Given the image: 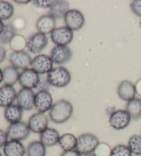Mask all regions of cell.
I'll list each match as a JSON object with an SVG mask.
<instances>
[{"mask_svg":"<svg viewBox=\"0 0 141 156\" xmlns=\"http://www.w3.org/2000/svg\"><path fill=\"white\" fill-rule=\"evenodd\" d=\"M73 111V105L70 101L61 99L53 104L50 110V119L56 124H63L72 117Z\"/></svg>","mask_w":141,"mask_h":156,"instance_id":"6da1fadb","label":"cell"},{"mask_svg":"<svg viewBox=\"0 0 141 156\" xmlns=\"http://www.w3.org/2000/svg\"><path fill=\"white\" fill-rule=\"evenodd\" d=\"M47 80L49 84L53 87L62 88L70 84L72 80V76L70 71L63 67L53 68L47 74Z\"/></svg>","mask_w":141,"mask_h":156,"instance_id":"7a4b0ae2","label":"cell"},{"mask_svg":"<svg viewBox=\"0 0 141 156\" xmlns=\"http://www.w3.org/2000/svg\"><path fill=\"white\" fill-rule=\"evenodd\" d=\"M100 143L97 137L92 133H86L77 138V144L76 151L82 155L94 153Z\"/></svg>","mask_w":141,"mask_h":156,"instance_id":"3957f363","label":"cell"},{"mask_svg":"<svg viewBox=\"0 0 141 156\" xmlns=\"http://www.w3.org/2000/svg\"><path fill=\"white\" fill-rule=\"evenodd\" d=\"M6 58L13 67L23 70L31 66L32 61L31 55L26 51L17 52L12 49L6 51Z\"/></svg>","mask_w":141,"mask_h":156,"instance_id":"277c9868","label":"cell"},{"mask_svg":"<svg viewBox=\"0 0 141 156\" xmlns=\"http://www.w3.org/2000/svg\"><path fill=\"white\" fill-rule=\"evenodd\" d=\"M6 132L9 139L21 142L28 138L31 131L28 127V123L20 121L10 124L7 128Z\"/></svg>","mask_w":141,"mask_h":156,"instance_id":"5b68a950","label":"cell"},{"mask_svg":"<svg viewBox=\"0 0 141 156\" xmlns=\"http://www.w3.org/2000/svg\"><path fill=\"white\" fill-rule=\"evenodd\" d=\"M132 118L125 109H118L110 115L109 124L114 129L123 130L128 127Z\"/></svg>","mask_w":141,"mask_h":156,"instance_id":"8992f818","label":"cell"},{"mask_svg":"<svg viewBox=\"0 0 141 156\" xmlns=\"http://www.w3.org/2000/svg\"><path fill=\"white\" fill-rule=\"evenodd\" d=\"M64 22L66 26L72 31H78L85 25V17L80 10L70 9L65 15Z\"/></svg>","mask_w":141,"mask_h":156,"instance_id":"52a82bcc","label":"cell"},{"mask_svg":"<svg viewBox=\"0 0 141 156\" xmlns=\"http://www.w3.org/2000/svg\"><path fill=\"white\" fill-rule=\"evenodd\" d=\"M53 105V99L52 95L48 91H38L35 94L34 106L38 113H45L50 112Z\"/></svg>","mask_w":141,"mask_h":156,"instance_id":"ba28073f","label":"cell"},{"mask_svg":"<svg viewBox=\"0 0 141 156\" xmlns=\"http://www.w3.org/2000/svg\"><path fill=\"white\" fill-rule=\"evenodd\" d=\"M50 38L56 45L67 46V45L71 44L72 41L74 33L72 30L67 26H61L56 28L50 34Z\"/></svg>","mask_w":141,"mask_h":156,"instance_id":"9c48e42d","label":"cell"},{"mask_svg":"<svg viewBox=\"0 0 141 156\" xmlns=\"http://www.w3.org/2000/svg\"><path fill=\"white\" fill-rule=\"evenodd\" d=\"M48 45V39L45 34L35 33L28 37L26 48L29 52L37 55L42 52Z\"/></svg>","mask_w":141,"mask_h":156,"instance_id":"30bf717a","label":"cell"},{"mask_svg":"<svg viewBox=\"0 0 141 156\" xmlns=\"http://www.w3.org/2000/svg\"><path fill=\"white\" fill-rule=\"evenodd\" d=\"M41 78L39 74L33 70L32 68H27L20 74L19 77V83L23 88L37 89L38 85L40 82Z\"/></svg>","mask_w":141,"mask_h":156,"instance_id":"8fae6325","label":"cell"},{"mask_svg":"<svg viewBox=\"0 0 141 156\" xmlns=\"http://www.w3.org/2000/svg\"><path fill=\"white\" fill-rule=\"evenodd\" d=\"M50 57L53 63L56 65H63L71 60L72 51L68 46L56 45L50 52Z\"/></svg>","mask_w":141,"mask_h":156,"instance_id":"7c38bea8","label":"cell"},{"mask_svg":"<svg viewBox=\"0 0 141 156\" xmlns=\"http://www.w3.org/2000/svg\"><path fill=\"white\" fill-rule=\"evenodd\" d=\"M53 64L49 56L42 54L32 59L31 66L39 74H48L53 69Z\"/></svg>","mask_w":141,"mask_h":156,"instance_id":"4fadbf2b","label":"cell"},{"mask_svg":"<svg viewBox=\"0 0 141 156\" xmlns=\"http://www.w3.org/2000/svg\"><path fill=\"white\" fill-rule=\"evenodd\" d=\"M49 119L45 114L35 113L30 117L28 125L30 129L34 133H42L48 128Z\"/></svg>","mask_w":141,"mask_h":156,"instance_id":"5bb4252c","label":"cell"},{"mask_svg":"<svg viewBox=\"0 0 141 156\" xmlns=\"http://www.w3.org/2000/svg\"><path fill=\"white\" fill-rule=\"evenodd\" d=\"M35 94L32 90L22 88L19 91L17 95V103L23 110L31 111L34 108Z\"/></svg>","mask_w":141,"mask_h":156,"instance_id":"9a60e30c","label":"cell"},{"mask_svg":"<svg viewBox=\"0 0 141 156\" xmlns=\"http://www.w3.org/2000/svg\"><path fill=\"white\" fill-rule=\"evenodd\" d=\"M36 28L38 33L45 35L51 34L56 29V20L50 15H43L37 20Z\"/></svg>","mask_w":141,"mask_h":156,"instance_id":"2e32d148","label":"cell"},{"mask_svg":"<svg viewBox=\"0 0 141 156\" xmlns=\"http://www.w3.org/2000/svg\"><path fill=\"white\" fill-rule=\"evenodd\" d=\"M17 94L13 86L4 85L0 87V107H6L13 105Z\"/></svg>","mask_w":141,"mask_h":156,"instance_id":"e0dca14e","label":"cell"},{"mask_svg":"<svg viewBox=\"0 0 141 156\" xmlns=\"http://www.w3.org/2000/svg\"><path fill=\"white\" fill-rule=\"evenodd\" d=\"M117 93L122 100L129 102L136 98L135 96L136 94V86L130 80H123L118 86Z\"/></svg>","mask_w":141,"mask_h":156,"instance_id":"ac0fdd59","label":"cell"},{"mask_svg":"<svg viewBox=\"0 0 141 156\" xmlns=\"http://www.w3.org/2000/svg\"><path fill=\"white\" fill-rule=\"evenodd\" d=\"M3 151L6 156H25L26 149L22 142L18 140H10L3 147Z\"/></svg>","mask_w":141,"mask_h":156,"instance_id":"d6986e66","label":"cell"},{"mask_svg":"<svg viewBox=\"0 0 141 156\" xmlns=\"http://www.w3.org/2000/svg\"><path fill=\"white\" fill-rule=\"evenodd\" d=\"M59 131L54 128L48 127L40 133V141L45 145L46 147H52L59 144L60 138Z\"/></svg>","mask_w":141,"mask_h":156,"instance_id":"ffe728a7","label":"cell"},{"mask_svg":"<svg viewBox=\"0 0 141 156\" xmlns=\"http://www.w3.org/2000/svg\"><path fill=\"white\" fill-rule=\"evenodd\" d=\"M69 8L70 5L67 1H63V0L52 1V5L49 9V15L52 16L56 20H60V19L64 18L67 12L70 10Z\"/></svg>","mask_w":141,"mask_h":156,"instance_id":"44dd1931","label":"cell"},{"mask_svg":"<svg viewBox=\"0 0 141 156\" xmlns=\"http://www.w3.org/2000/svg\"><path fill=\"white\" fill-rule=\"evenodd\" d=\"M4 118L8 122L16 123L21 121L23 117V109L18 105H12L4 110Z\"/></svg>","mask_w":141,"mask_h":156,"instance_id":"7402d4cb","label":"cell"},{"mask_svg":"<svg viewBox=\"0 0 141 156\" xmlns=\"http://www.w3.org/2000/svg\"><path fill=\"white\" fill-rule=\"evenodd\" d=\"M59 144L63 151L75 150L77 144V138L72 133H64L60 136Z\"/></svg>","mask_w":141,"mask_h":156,"instance_id":"603a6c76","label":"cell"},{"mask_svg":"<svg viewBox=\"0 0 141 156\" xmlns=\"http://www.w3.org/2000/svg\"><path fill=\"white\" fill-rule=\"evenodd\" d=\"M126 111L132 120H138L141 118V98H134L126 105Z\"/></svg>","mask_w":141,"mask_h":156,"instance_id":"cb8c5ba5","label":"cell"},{"mask_svg":"<svg viewBox=\"0 0 141 156\" xmlns=\"http://www.w3.org/2000/svg\"><path fill=\"white\" fill-rule=\"evenodd\" d=\"M18 69L13 66H7L3 69V82L4 85H14L19 81L20 77Z\"/></svg>","mask_w":141,"mask_h":156,"instance_id":"d4e9b609","label":"cell"},{"mask_svg":"<svg viewBox=\"0 0 141 156\" xmlns=\"http://www.w3.org/2000/svg\"><path fill=\"white\" fill-rule=\"evenodd\" d=\"M27 156H45L46 147L40 140L31 142L26 148Z\"/></svg>","mask_w":141,"mask_h":156,"instance_id":"484cf974","label":"cell"},{"mask_svg":"<svg viewBox=\"0 0 141 156\" xmlns=\"http://www.w3.org/2000/svg\"><path fill=\"white\" fill-rule=\"evenodd\" d=\"M17 31L13 23L5 24L4 30L0 34V44L3 45L10 44L11 39L17 34Z\"/></svg>","mask_w":141,"mask_h":156,"instance_id":"4316f807","label":"cell"},{"mask_svg":"<svg viewBox=\"0 0 141 156\" xmlns=\"http://www.w3.org/2000/svg\"><path fill=\"white\" fill-rule=\"evenodd\" d=\"M14 7L11 4L6 1H0V20H10L14 15Z\"/></svg>","mask_w":141,"mask_h":156,"instance_id":"83f0119b","label":"cell"},{"mask_svg":"<svg viewBox=\"0 0 141 156\" xmlns=\"http://www.w3.org/2000/svg\"><path fill=\"white\" fill-rule=\"evenodd\" d=\"M10 45L12 50L17 52L24 51L27 47V40L21 34H16L10 41Z\"/></svg>","mask_w":141,"mask_h":156,"instance_id":"f1b7e54d","label":"cell"},{"mask_svg":"<svg viewBox=\"0 0 141 156\" xmlns=\"http://www.w3.org/2000/svg\"><path fill=\"white\" fill-rule=\"evenodd\" d=\"M127 146L129 148L132 154L141 155V136L135 134L130 137Z\"/></svg>","mask_w":141,"mask_h":156,"instance_id":"f546056e","label":"cell"},{"mask_svg":"<svg viewBox=\"0 0 141 156\" xmlns=\"http://www.w3.org/2000/svg\"><path fill=\"white\" fill-rule=\"evenodd\" d=\"M110 156H132V153L128 146L121 144L112 148Z\"/></svg>","mask_w":141,"mask_h":156,"instance_id":"4dcf8cb0","label":"cell"},{"mask_svg":"<svg viewBox=\"0 0 141 156\" xmlns=\"http://www.w3.org/2000/svg\"><path fill=\"white\" fill-rule=\"evenodd\" d=\"M112 148L107 143L100 142L94 151V154L96 156H110Z\"/></svg>","mask_w":141,"mask_h":156,"instance_id":"1f68e13d","label":"cell"},{"mask_svg":"<svg viewBox=\"0 0 141 156\" xmlns=\"http://www.w3.org/2000/svg\"><path fill=\"white\" fill-rule=\"evenodd\" d=\"M130 9L136 15L141 17V0H134L132 2Z\"/></svg>","mask_w":141,"mask_h":156,"instance_id":"d6a6232c","label":"cell"},{"mask_svg":"<svg viewBox=\"0 0 141 156\" xmlns=\"http://www.w3.org/2000/svg\"><path fill=\"white\" fill-rule=\"evenodd\" d=\"M32 4L39 9H50V8L52 5V1H40V0H35V1L32 2Z\"/></svg>","mask_w":141,"mask_h":156,"instance_id":"836d02e7","label":"cell"},{"mask_svg":"<svg viewBox=\"0 0 141 156\" xmlns=\"http://www.w3.org/2000/svg\"><path fill=\"white\" fill-rule=\"evenodd\" d=\"M13 24L15 28H16V30H21V29H23L24 28H25L26 22L24 19L21 17H17L15 19Z\"/></svg>","mask_w":141,"mask_h":156,"instance_id":"e575fe53","label":"cell"},{"mask_svg":"<svg viewBox=\"0 0 141 156\" xmlns=\"http://www.w3.org/2000/svg\"><path fill=\"white\" fill-rule=\"evenodd\" d=\"M50 85L49 84V83L48 82L47 80V78L44 80H40V82L38 85L37 89L39 90V91H42V90H45V91H48L50 87Z\"/></svg>","mask_w":141,"mask_h":156,"instance_id":"d590c367","label":"cell"},{"mask_svg":"<svg viewBox=\"0 0 141 156\" xmlns=\"http://www.w3.org/2000/svg\"><path fill=\"white\" fill-rule=\"evenodd\" d=\"M9 141V136L6 131L0 129V148L3 147Z\"/></svg>","mask_w":141,"mask_h":156,"instance_id":"8d00e7d4","label":"cell"},{"mask_svg":"<svg viewBox=\"0 0 141 156\" xmlns=\"http://www.w3.org/2000/svg\"><path fill=\"white\" fill-rule=\"evenodd\" d=\"M60 156H82L76 150L67 151H63L61 153Z\"/></svg>","mask_w":141,"mask_h":156,"instance_id":"74e56055","label":"cell"},{"mask_svg":"<svg viewBox=\"0 0 141 156\" xmlns=\"http://www.w3.org/2000/svg\"><path fill=\"white\" fill-rule=\"evenodd\" d=\"M6 58V50L4 47L0 46V63Z\"/></svg>","mask_w":141,"mask_h":156,"instance_id":"f35d334b","label":"cell"},{"mask_svg":"<svg viewBox=\"0 0 141 156\" xmlns=\"http://www.w3.org/2000/svg\"><path fill=\"white\" fill-rule=\"evenodd\" d=\"M136 90V94L141 96V79L137 81L136 84L135 85Z\"/></svg>","mask_w":141,"mask_h":156,"instance_id":"ab89813d","label":"cell"},{"mask_svg":"<svg viewBox=\"0 0 141 156\" xmlns=\"http://www.w3.org/2000/svg\"><path fill=\"white\" fill-rule=\"evenodd\" d=\"M4 26H5V24L3 23V21L0 20V34H1L2 33V32H3L4 29Z\"/></svg>","mask_w":141,"mask_h":156,"instance_id":"60d3db41","label":"cell"},{"mask_svg":"<svg viewBox=\"0 0 141 156\" xmlns=\"http://www.w3.org/2000/svg\"><path fill=\"white\" fill-rule=\"evenodd\" d=\"M15 3L18 4H28L31 1H14Z\"/></svg>","mask_w":141,"mask_h":156,"instance_id":"b9f144b4","label":"cell"},{"mask_svg":"<svg viewBox=\"0 0 141 156\" xmlns=\"http://www.w3.org/2000/svg\"><path fill=\"white\" fill-rule=\"evenodd\" d=\"M3 82V70L0 68V84Z\"/></svg>","mask_w":141,"mask_h":156,"instance_id":"7bdbcfd3","label":"cell"},{"mask_svg":"<svg viewBox=\"0 0 141 156\" xmlns=\"http://www.w3.org/2000/svg\"><path fill=\"white\" fill-rule=\"evenodd\" d=\"M82 156H96L94 153H89V154H86V155H83Z\"/></svg>","mask_w":141,"mask_h":156,"instance_id":"ee69618b","label":"cell"},{"mask_svg":"<svg viewBox=\"0 0 141 156\" xmlns=\"http://www.w3.org/2000/svg\"><path fill=\"white\" fill-rule=\"evenodd\" d=\"M140 28H141V21H140Z\"/></svg>","mask_w":141,"mask_h":156,"instance_id":"f6af8a7d","label":"cell"},{"mask_svg":"<svg viewBox=\"0 0 141 156\" xmlns=\"http://www.w3.org/2000/svg\"><path fill=\"white\" fill-rule=\"evenodd\" d=\"M0 156H3V155H2V153H1V152H0Z\"/></svg>","mask_w":141,"mask_h":156,"instance_id":"bcb514c9","label":"cell"}]
</instances>
